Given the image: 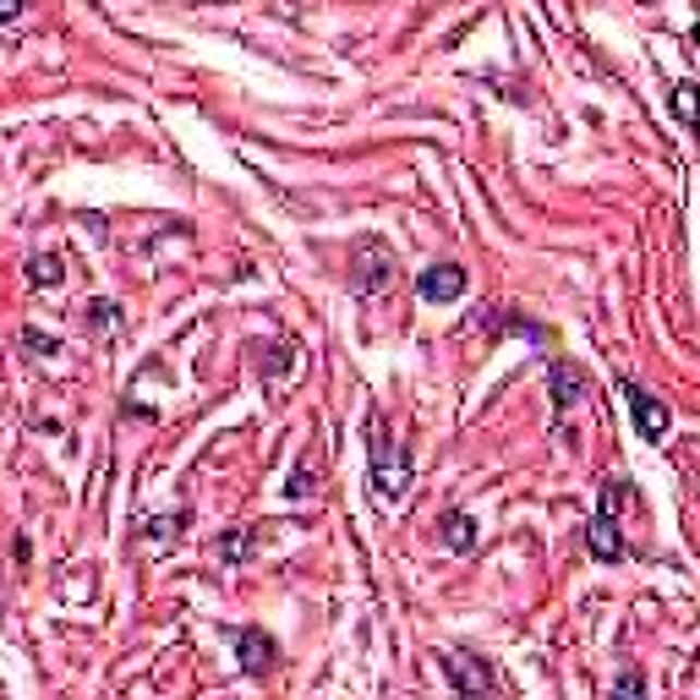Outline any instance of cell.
<instances>
[{
    "instance_id": "8fae6325",
    "label": "cell",
    "mask_w": 700,
    "mask_h": 700,
    "mask_svg": "<svg viewBox=\"0 0 700 700\" xmlns=\"http://www.w3.org/2000/svg\"><path fill=\"white\" fill-rule=\"evenodd\" d=\"M28 279L45 285V290H56V285L67 279V263H61L56 252H34V257H28Z\"/></svg>"
},
{
    "instance_id": "9a60e30c",
    "label": "cell",
    "mask_w": 700,
    "mask_h": 700,
    "mask_svg": "<svg viewBox=\"0 0 700 700\" xmlns=\"http://www.w3.org/2000/svg\"><path fill=\"white\" fill-rule=\"evenodd\" d=\"M306 493H312V466L301 460V466L290 471V482H285V498H306Z\"/></svg>"
},
{
    "instance_id": "e0dca14e",
    "label": "cell",
    "mask_w": 700,
    "mask_h": 700,
    "mask_svg": "<svg viewBox=\"0 0 700 700\" xmlns=\"http://www.w3.org/2000/svg\"><path fill=\"white\" fill-rule=\"evenodd\" d=\"M88 323H94V328L116 323V301H88Z\"/></svg>"
},
{
    "instance_id": "ac0fdd59",
    "label": "cell",
    "mask_w": 700,
    "mask_h": 700,
    "mask_svg": "<svg viewBox=\"0 0 700 700\" xmlns=\"http://www.w3.org/2000/svg\"><path fill=\"white\" fill-rule=\"evenodd\" d=\"M613 695H645V678L640 673H624V678H613Z\"/></svg>"
},
{
    "instance_id": "9c48e42d",
    "label": "cell",
    "mask_w": 700,
    "mask_h": 700,
    "mask_svg": "<svg viewBox=\"0 0 700 700\" xmlns=\"http://www.w3.org/2000/svg\"><path fill=\"white\" fill-rule=\"evenodd\" d=\"M547 384H553V406H558V411H569V406L586 395V373L569 367V362H553V367H547Z\"/></svg>"
},
{
    "instance_id": "5b68a950",
    "label": "cell",
    "mask_w": 700,
    "mask_h": 700,
    "mask_svg": "<svg viewBox=\"0 0 700 700\" xmlns=\"http://www.w3.org/2000/svg\"><path fill=\"white\" fill-rule=\"evenodd\" d=\"M236 656H241V673H246V678H263V673L274 667L279 645H274V635H268V629L246 624V629H236Z\"/></svg>"
},
{
    "instance_id": "ba28073f",
    "label": "cell",
    "mask_w": 700,
    "mask_h": 700,
    "mask_svg": "<svg viewBox=\"0 0 700 700\" xmlns=\"http://www.w3.org/2000/svg\"><path fill=\"white\" fill-rule=\"evenodd\" d=\"M438 536H444V547H449V553H471V547H476V536H482V526H476V515H471V509H449V515L438 520Z\"/></svg>"
},
{
    "instance_id": "7a4b0ae2",
    "label": "cell",
    "mask_w": 700,
    "mask_h": 700,
    "mask_svg": "<svg viewBox=\"0 0 700 700\" xmlns=\"http://www.w3.org/2000/svg\"><path fill=\"white\" fill-rule=\"evenodd\" d=\"M395 279V257L378 236H362L357 241V263H350V290L357 295H378L384 285Z\"/></svg>"
},
{
    "instance_id": "7c38bea8",
    "label": "cell",
    "mask_w": 700,
    "mask_h": 700,
    "mask_svg": "<svg viewBox=\"0 0 700 700\" xmlns=\"http://www.w3.org/2000/svg\"><path fill=\"white\" fill-rule=\"evenodd\" d=\"M143 531H148L154 542H170V536H181V531H186V509H181V515H154Z\"/></svg>"
},
{
    "instance_id": "4fadbf2b",
    "label": "cell",
    "mask_w": 700,
    "mask_h": 700,
    "mask_svg": "<svg viewBox=\"0 0 700 700\" xmlns=\"http://www.w3.org/2000/svg\"><path fill=\"white\" fill-rule=\"evenodd\" d=\"M673 116H678V126H684V132H695V88H689V83H678V88H673Z\"/></svg>"
},
{
    "instance_id": "6da1fadb",
    "label": "cell",
    "mask_w": 700,
    "mask_h": 700,
    "mask_svg": "<svg viewBox=\"0 0 700 700\" xmlns=\"http://www.w3.org/2000/svg\"><path fill=\"white\" fill-rule=\"evenodd\" d=\"M367 455H373V493H378L384 504L406 498V493H411V460H406L400 438L389 433L384 411L367 417Z\"/></svg>"
},
{
    "instance_id": "3957f363",
    "label": "cell",
    "mask_w": 700,
    "mask_h": 700,
    "mask_svg": "<svg viewBox=\"0 0 700 700\" xmlns=\"http://www.w3.org/2000/svg\"><path fill=\"white\" fill-rule=\"evenodd\" d=\"M466 290H471L466 263H427V268L417 274V295H422L427 306H455Z\"/></svg>"
},
{
    "instance_id": "2e32d148",
    "label": "cell",
    "mask_w": 700,
    "mask_h": 700,
    "mask_svg": "<svg viewBox=\"0 0 700 700\" xmlns=\"http://www.w3.org/2000/svg\"><path fill=\"white\" fill-rule=\"evenodd\" d=\"M23 345H28V350H39V357H56V350H61V345H56L50 334H39V328H28V334H23Z\"/></svg>"
},
{
    "instance_id": "d6986e66",
    "label": "cell",
    "mask_w": 700,
    "mask_h": 700,
    "mask_svg": "<svg viewBox=\"0 0 700 700\" xmlns=\"http://www.w3.org/2000/svg\"><path fill=\"white\" fill-rule=\"evenodd\" d=\"M28 12V0H0V23H17Z\"/></svg>"
},
{
    "instance_id": "5bb4252c",
    "label": "cell",
    "mask_w": 700,
    "mask_h": 700,
    "mask_svg": "<svg viewBox=\"0 0 700 700\" xmlns=\"http://www.w3.org/2000/svg\"><path fill=\"white\" fill-rule=\"evenodd\" d=\"M290 367H295V345H268L263 373H268V378H279V373H290Z\"/></svg>"
},
{
    "instance_id": "30bf717a",
    "label": "cell",
    "mask_w": 700,
    "mask_h": 700,
    "mask_svg": "<svg viewBox=\"0 0 700 700\" xmlns=\"http://www.w3.org/2000/svg\"><path fill=\"white\" fill-rule=\"evenodd\" d=\"M257 547V526H230L225 536H219V564H246V553Z\"/></svg>"
},
{
    "instance_id": "8992f818",
    "label": "cell",
    "mask_w": 700,
    "mask_h": 700,
    "mask_svg": "<svg viewBox=\"0 0 700 700\" xmlns=\"http://www.w3.org/2000/svg\"><path fill=\"white\" fill-rule=\"evenodd\" d=\"M444 673H449V689L455 695H482V689H493L498 678H493V667L482 662V656H444Z\"/></svg>"
},
{
    "instance_id": "52a82bcc",
    "label": "cell",
    "mask_w": 700,
    "mask_h": 700,
    "mask_svg": "<svg viewBox=\"0 0 700 700\" xmlns=\"http://www.w3.org/2000/svg\"><path fill=\"white\" fill-rule=\"evenodd\" d=\"M586 547H591V558H596V564L624 558V536H618L613 509H602V504H596V515H591V526H586Z\"/></svg>"
},
{
    "instance_id": "277c9868",
    "label": "cell",
    "mask_w": 700,
    "mask_h": 700,
    "mask_svg": "<svg viewBox=\"0 0 700 700\" xmlns=\"http://www.w3.org/2000/svg\"><path fill=\"white\" fill-rule=\"evenodd\" d=\"M624 400H629V411H635V427H640V438H645V444L667 438V427H673V411H667L656 395H645L640 384H624Z\"/></svg>"
}]
</instances>
